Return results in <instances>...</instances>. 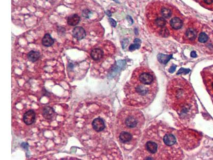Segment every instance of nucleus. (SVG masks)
Wrapping results in <instances>:
<instances>
[{"label": "nucleus", "instance_id": "f257e3e1", "mask_svg": "<svg viewBox=\"0 0 213 160\" xmlns=\"http://www.w3.org/2000/svg\"><path fill=\"white\" fill-rule=\"evenodd\" d=\"M183 157L171 129L159 123L147 129L134 157L138 160H180Z\"/></svg>", "mask_w": 213, "mask_h": 160}, {"label": "nucleus", "instance_id": "f03ea898", "mask_svg": "<svg viewBox=\"0 0 213 160\" xmlns=\"http://www.w3.org/2000/svg\"><path fill=\"white\" fill-rule=\"evenodd\" d=\"M158 91L157 79L154 72L145 66L134 70L125 88L126 104L143 108L153 101Z\"/></svg>", "mask_w": 213, "mask_h": 160}, {"label": "nucleus", "instance_id": "7ed1b4c3", "mask_svg": "<svg viewBox=\"0 0 213 160\" xmlns=\"http://www.w3.org/2000/svg\"><path fill=\"white\" fill-rule=\"evenodd\" d=\"M168 104L183 119L190 118L197 111L196 100L192 88L182 78L171 80L167 89Z\"/></svg>", "mask_w": 213, "mask_h": 160}, {"label": "nucleus", "instance_id": "20e7f679", "mask_svg": "<svg viewBox=\"0 0 213 160\" xmlns=\"http://www.w3.org/2000/svg\"><path fill=\"white\" fill-rule=\"evenodd\" d=\"M144 122L143 113L134 107L123 109L119 115L120 131L129 132L137 136H141V130Z\"/></svg>", "mask_w": 213, "mask_h": 160}, {"label": "nucleus", "instance_id": "39448f33", "mask_svg": "<svg viewBox=\"0 0 213 160\" xmlns=\"http://www.w3.org/2000/svg\"><path fill=\"white\" fill-rule=\"evenodd\" d=\"M201 74L207 91L213 102V66L204 68Z\"/></svg>", "mask_w": 213, "mask_h": 160}, {"label": "nucleus", "instance_id": "423d86ee", "mask_svg": "<svg viewBox=\"0 0 213 160\" xmlns=\"http://www.w3.org/2000/svg\"><path fill=\"white\" fill-rule=\"evenodd\" d=\"M92 126L93 128L97 132H101L105 128V125L103 120L100 118H95L92 122Z\"/></svg>", "mask_w": 213, "mask_h": 160}, {"label": "nucleus", "instance_id": "0eeeda50", "mask_svg": "<svg viewBox=\"0 0 213 160\" xmlns=\"http://www.w3.org/2000/svg\"><path fill=\"white\" fill-rule=\"evenodd\" d=\"M23 120L24 123L27 125L32 124L35 120V113L33 110H29L24 113L23 116Z\"/></svg>", "mask_w": 213, "mask_h": 160}, {"label": "nucleus", "instance_id": "6e6552de", "mask_svg": "<svg viewBox=\"0 0 213 160\" xmlns=\"http://www.w3.org/2000/svg\"><path fill=\"white\" fill-rule=\"evenodd\" d=\"M73 36L75 38H76L77 40H81L85 37L86 32L83 27L77 26L73 28Z\"/></svg>", "mask_w": 213, "mask_h": 160}, {"label": "nucleus", "instance_id": "1a4fd4ad", "mask_svg": "<svg viewBox=\"0 0 213 160\" xmlns=\"http://www.w3.org/2000/svg\"><path fill=\"white\" fill-rule=\"evenodd\" d=\"M55 114V111L52 107L46 106L43 109V115L44 118L47 120H51L53 118Z\"/></svg>", "mask_w": 213, "mask_h": 160}, {"label": "nucleus", "instance_id": "9d476101", "mask_svg": "<svg viewBox=\"0 0 213 160\" xmlns=\"http://www.w3.org/2000/svg\"><path fill=\"white\" fill-rule=\"evenodd\" d=\"M92 58L95 60H99L101 59L103 56V51L102 50L99 48L94 49L91 52Z\"/></svg>", "mask_w": 213, "mask_h": 160}, {"label": "nucleus", "instance_id": "9b49d317", "mask_svg": "<svg viewBox=\"0 0 213 160\" xmlns=\"http://www.w3.org/2000/svg\"><path fill=\"white\" fill-rule=\"evenodd\" d=\"M171 27L174 29H179L183 25V22L180 18L178 17L173 18L170 21Z\"/></svg>", "mask_w": 213, "mask_h": 160}, {"label": "nucleus", "instance_id": "f8f14e48", "mask_svg": "<svg viewBox=\"0 0 213 160\" xmlns=\"http://www.w3.org/2000/svg\"><path fill=\"white\" fill-rule=\"evenodd\" d=\"M80 17L77 14H74L71 15L68 18L67 23L69 25L71 26H76L80 22Z\"/></svg>", "mask_w": 213, "mask_h": 160}, {"label": "nucleus", "instance_id": "ddd939ff", "mask_svg": "<svg viewBox=\"0 0 213 160\" xmlns=\"http://www.w3.org/2000/svg\"><path fill=\"white\" fill-rule=\"evenodd\" d=\"M42 44L45 46H50L52 45L54 43V40L48 33L46 34L42 39Z\"/></svg>", "mask_w": 213, "mask_h": 160}, {"label": "nucleus", "instance_id": "4468645a", "mask_svg": "<svg viewBox=\"0 0 213 160\" xmlns=\"http://www.w3.org/2000/svg\"><path fill=\"white\" fill-rule=\"evenodd\" d=\"M185 36L189 40L192 41L196 40L197 36V32L192 28H189L185 32Z\"/></svg>", "mask_w": 213, "mask_h": 160}, {"label": "nucleus", "instance_id": "2eb2a0df", "mask_svg": "<svg viewBox=\"0 0 213 160\" xmlns=\"http://www.w3.org/2000/svg\"><path fill=\"white\" fill-rule=\"evenodd\" d=\"M40 53L37 51H32L29 52L28 54V58L30 61L32 62H35L39 58Z\"/></svg>", "mask_w": 213, "mask_h": 160}, {"label": "nucleus", "instance_id": "dca6fc26", "mask_svg": "<svg viewBox=\"0 0 213 160\" xmlns=\"http://www.w3.org/2000/svg\"><path fill=\"white\" fill-rule=\"evenodd\" d=\"M209 36L205 32H201L200 33L198 36V41L201 44H206L210 40Z\"/></svg>", "mask_w": 213, "mask_h": 160}, {"label": "nucleus", "instance_id": "f3484780", "mask_svg": "<svg viewBox=\"0 0 213 160\" xmlns=\"http://www.w3.org/2000/svg\"><path fill=\"white\" fill-rule=\"evenodd\" d=\"M161 13L162 16L164 18H168L171 16V11L167 8H164L161 9Z\"/></svg>", "mask_w": 213, "mask_h": 160}, {"label": "nucleus", "instance_id": "a211bd4d", "mask_svg": "<svg viewBox=\"0 0 213 160\" xmlns=\"http://www.w3.org/2000/svg\"><path fill=\"white\" fill-rule=\"evenodd\" d=\"M155 24L159 27H163L166 25V22L164 18L159 17L155 20Z\"/></svg>", "mask_w": 213, "mask_h": 160}, {"label": "nucleus", "instance_id": "6ab92c4d", "mask_svg": "<svg viewBox=\"0 0 213 160\" xmlns=\"http://www.w3.org/2000/svg\"><path fill=\"white\" fill-rule=\"evenodd\" d=\"M171 56H167V55H164L163 54H160L159 55H158V59L159 60V62L162 63H166L168 61L169 59L171 58Z\"/></svg>", "mask_w": 213, "mask_h": 160}, {"label": "nucleus", "instance_id": "aec40b11", "mask_svg": "<svg viewBox=\"0 0 213 160\" xmlns=\"http://www.w3.org/2000/svg\"><path fill=\"white\" fill-rule=\"evenodd\" d=\"M140 41L139 39L138 38H136L134 41V44H132V45H130V46L129 47V50L130 51H133L135 49H138L140 46Z\"/></svg>", "mask_w": 213, "mask_h": 160}, {"label": "nucleus", "instance_id": "412c9836", "mask_svg": "<svg viewBox=\"0 0 213 160\" xmlns=\"http://www.w3.org/2000/svg\"><path fill=\"white\" fill-rule=\"evenodd\" d=\"M91 14H92V12H91V11H90L88 9H85L82 12L83 16L84 17L86 18L90 17Z\"/></svg>", "mask_w": 213, "mask_h": 160}, {"label": "nucleus", "instance_id": "4be33fe9", "mask_svg": "<svg viewBox=\"0 0 213 160\" xmlns=\"http://www.w3.org/2000/svg\"><path fill=\"white\" fill-rule=\"evenodd\" d=\"M161 34L164 36H167L169 34V33L167 29H163L161 31Z\"/></svg>", "mask_w": 213, "mask_h": 160}, {"label": "nucleus", "instance_id": "5701e85b", "mask_svg": "<svg viewBox=\"0 0 213 160\" xmlns=\"http://www.w3.org/2000/svg\"><path fill=\"white\" fill-rule=\"evenodd\" d=\"M109 21H110V23L111 24V25H112V26L113 27H115L116 26L117 23H116V21L114 19H112V18H109Z\"/></svg>", "mask_w": 213, "mask_h": 160}, {"label": "nucleus", "instance_id": "b1692460", "mask_svg": "<svg viewBox=\"0 0 213 160\" xmlns=\"http://www.w3.org/2000/svg\"><path fill=\"white\" fill-rule=\"evenodd\" d=\"M21 147H22L24 150H27L28 147H29V145H28V143H22L21 144Z\"/></svg>", "mask_w": 213, "mask_h": 160}, {"label": "nucleus", "instance_id": "393cba45", "mask_svg": "<svg viewBox=\"0 0 213 160\" xmlns=\"http://www.w3.org/2000/svg\"><path fill=\"white\" fill-rule=\"evenodd\" d=\"M204 3L207 5H212L213 4V0H203Z\"/></svg>", "mask_w": 213, "mask_h": 160}, {"label": "nucleus", "instance_id": "a878e982", "mask_svg": "<svg viewBox=\"0 0 213 160\" xmlns=\"http://www.w3.org/2000/svg\"><path fill=\"white\" fill-rule=\"evenodd\" d=\"M191 56H192V57H196V53H195V52L193 51V52H191Z\"/></svg>", "mask_w": 213, "mask_h": 160}, {"label": "nucleus", "instance_id": "bb28decb", "mask_svg": "<svg viewBox=\"0 0 213 160\" xmlns=\"http://www.w3.org/2000/svg\"><path fill=\"white\" fill-rule=\"evenodd\" d=\"M107 12H108V13H107V14H108L109 16V17H110V16H111V14H110V12L109 11H108Z\"/></svg>", "mask_w": 213, "mask_h": 160}, {"label": "nucleus", "instance_id": "cd10ccee", "mask_svg": "<svg viewBox=\"0 0 213 160\" xmlns=\"http://www.w3.org/2000/svg\"><path fill=\"white\" fill-rule=\"evenodd\" d=\"M46 1H48V0H46Z\"/></svg>", "mask_w": 213, "mask_h": 160}]
</instances>
